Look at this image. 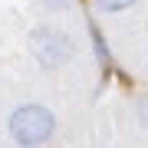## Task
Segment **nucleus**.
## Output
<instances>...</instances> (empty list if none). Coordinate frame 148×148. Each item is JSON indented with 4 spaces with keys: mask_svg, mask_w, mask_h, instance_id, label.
<instances>
[{
    "mask_svg": "<svg viewBox=\"0 0 148 148\" xmlns=\"http://www.w3.org/2000/svg\"><path fill=\"white\" fill-rule=\"evenodd\" d=\"M40 7L46 13H66L69 7H73V0H40Z\"/></svg>",
    "mask_w": 148,
    "mask_h": 148,
    "instance_id": "obj_5",
    "label": "nucleus"
},
{
    "mask_svg": "<svg viewBox=\"0 0 148 148\" xmlns=\"http://www.w3.org/2000/svg\"><path fill=\"white\" fill-rule=\"evenodd\" d=\"M56 128H59L56 112L46 102H36V99L16 102L7 112V122H3V132L16 148H43V145H49L56 138Z\"/></svg>",
    "mask_w": 148,
    "mask_h": 148,
    "instance_id": "obj_1",
    "label": "nucleus"
},
{
    "mask_svg": "<svg viewBox=\"0 0 148 148\" xmlns=\"http://www.w3.org/2000/svg\"><path fill=\"white\" fill-rule=\"evenodd\" d=\"M135 125L148 135V95L145 99H135Z\"/></svg>",
    "mask_w": 148,
    "mask_h": 148,
    "instance_id": "obj_4",
    "label": "nucleus"
},
{
    "mask_svg": "<svg viewBox=\"0 0 148 148\" xmlns=\"http://www.w3.org/2000/svg\"><path fill=\"white\" fill-rule=\"evenodd\" d=\"M27 53L43 73H63V69L76 59L79 43L66 27L56 23H36L27 33Z\"/></svg>",
    "mask_w": 148,
    "mask_h": 148,
    "instance_id": "obj_2",
    "label": "nucleus"
},
{
    "mask_svg": "<svg viewBox=\"0 0 148 148\" xmlns=\"http://www.w3.org/2000/svg\"><path fill=\"white\" fill-rule=\"evenodd\" d=\"M92 3H95L99 13L115 16V13H125V10H132V7H138V0H92Z\"/></svg>",
    "mask_w": 148,
    "mask_h": 148,
    "instance_id": "obj_3",
    "label": "nucleus"
}]
</instances>
